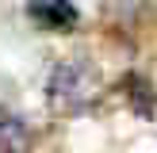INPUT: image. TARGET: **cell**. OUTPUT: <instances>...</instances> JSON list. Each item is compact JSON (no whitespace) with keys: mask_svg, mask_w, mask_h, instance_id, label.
Masks as SVG:
<instances>
[{"mask_svg":"<svg viewBox=\"0 0 157 153\" xmlns=\"http://www.w3.org/2000/svg\"><path fill=\"white\" fill-rule=\"evenodd\" d=\"M31 19L46 31H73L81 15H77V8L69 0H35L31 4Z\"/></svg>","mask_w":157,"mask_h":153,"instance_id":"cell-2","label":"cell"},{"mask_svg":"<svg viewBox=\"0 0 157 153\" xmlns=\"http://www.w3.org/2000/svg\"><path fill=\"white\" fill-rule=\"evenodd\" d=\"M27 145H31L27 122L0 107V153H27Z\"/></svg>","mask_w":157,"mask_h":153,"instance_id":"cell-3","label":"cell"},{"mask_svg":"<svg viewBox=\"0 0 157 153\" xmlns=\"http://www.w3.org/2000/svg\"><path fill=\"white\" fill-rule=\"evenodd\" d=\"M96 69H92V61H81V58H65L54 65L50 80H46V99H50L54 111L61 115H77L84 111V107L96 99Z\"/></svg>","mask_w":157,"mask_h":153,"instance_id":"cell-1","label":"cell"}]
</instances>
